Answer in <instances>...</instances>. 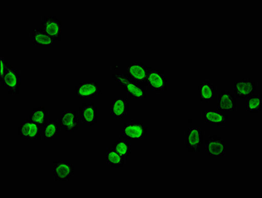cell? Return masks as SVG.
Wrapping results in <instances>:
<instances>
[{
    "label": "cell",
    "mask_w": 262,
    "mask_h": 198,
    "mask_svg": "<svg viewBox=\"0 0 262 198\" xmlns=\"http://www.w3.org/2000/svg\"><path fill=\"white\" fill-rule=\"evenodd\" d=\"M112 78L117 85L123 87L126 95L133 101L146 100L148 91L143 85L133 82L125 73H114Z\"/></svg>",
    "instance_id": "obj_1"
},
{
    "label": "cell",
    "mask_w": 262,
    "mask_h": 198,
    "mask_svg": "<svg viewBox=\"0 0 262 198\" xmlns=\"http://www.w3.org/2000/svg\"><path fill=\"white\" fill-rule=\"evenodd\" d=\"M121 135L130 142H142L148 136V128L142 122H126L121 128Z\"/></svg>",
    "instance_id": "obj_2"
},
{
    "label": "cell",
    "mask_w": 262,
    "mask_h": 198,
    "mask_svg": "<svg viewBox=\"0 0 262 198\" xmlns=\"http://www.w3.org/2000/svg\"><path fill=\"white\" fill-rule=\"evenodd\" d=\"M101 91L102 89L97 82L94 80H86L75 87L74 96L80 101L91 100L100 95Z\"/></svg>",
    "instance_id": "obj_3"
},
{
    "label": "cell",
    "mask_w": 262,
    "mask_h": 198,
    "mask_svg": "<svg viewBox=\"0 0 262 198\" xmlns=\"http://www.w3.org/2000/svg\"><path fill=\"white\" fill-rule=\"evenodd\" d=\"M42 30L54 41L59 40L63 36V23L56 15H49L42 22Z\"/></svg>",
    "instance_id": "obj_4"
},
{
    "label": "cell",
    "mask_w": 262,
    "mask_h": 198,
    "mask_svg": "<svg viewBox=\"0 0 262 198\" xmlns=\"http://www.w3.org/2000/svg\"><path fill=\"white\" fill-rule=\"evenodd\" d=\"M53 177L57 181H66L75 173L74 165L68 160H56L53 161Z\"/></svg>",
    "instance_id": "obj_5"
},
{
    "label": "cell",
    "mask_w": 262,
    "mask_h": 198,
    "mask_svg": "<svg viewBox=\"0 0 262 198\" xmlns=\"http://www.w3.org/2000/svg\"><path fill=\"white\" fill-rule=\"evenodd\" d=\"M151 68V67L141 62L128 64L125 69V73L133 82L144 85H146L147 75Z\"/></svg>",
    "instance_id": "obj_6"
},
{
    "label": "cell",
    "mask_w": 262,
    "mask_h": 198,
    "mask_svg": "<svg viewBox=\"0 0 262 198\" xmlns=\"http://www.w3.org/2000/svg\"><path fill=\"white\" fill-rule=\"evenodd\" d=\"M19 134L27 142H36L42 137V127L31 120H27L20 123Z\"/></svg>",
    "instance_id": "obj_7"
},
{
    "label": "cell",
    "mask_w": 262,
    "mask_h": 198,
    "mask_svg": "<svg viewBox=\"0 0 262 198\" xmlns=\"http://www.w3.org/2000/svg\"><path fill=\"white\" fill-rule=\"evenodd\" d=\"M146 85L156 92L164 91L168 89L169 80L162 71L151 68L147 75Z\"/></svg>",
    "instance_id": "obj_8"
},
{
    "label": "cell",
    "mask_w": 262,
    "mask_h": 198,
    "mask_svg": "<svg viewBox=\"0 0 262 198\" xmlns=\"http://www.w3.org/2000/svg\"><path fill=\"white\" fill-rule=\"evenodd\" d=\"M216 103V109L220 112L225 113H232L237 110V102L233 92L224 90L221 92L217 98Z\"/></svg>",
    "instance_id": "obj_9"
},
{
    "label": "cell",
    "mask_w": 262,
    "mask_h": 198,
    "mask_svg": "<svg viewBox=\"0 0 262 198\" xmlns=\"http://www.w3.org/2000/svg\"><path fill=\"white\" fill-rule=\"evenodd\" d=\"M227 146L222 138L210 136L206 140V153L211 158L220 159L227 153Z\"/></svg>",
    "instance_id": "obj_10"
},
{
    "label": "cell",
    "mask_w": 262,
    "mask_h": 198,
    "mask_svg": "<svg viewBox=\"0 0 262 198\" xmlns=\"http://www.w3.org/2000/svg\"><path fill=\"white\" fill-rule=\"evenodd\" d=\"M257 87L254 81L252 80H238L233 83L232 91L236 94L238 98L247 99L249 96L254 95Z\"/></svg>",
    "instance_id": "obj_11"
},
{
    "label": "cell",
    "mask_w": 262,
    "mask_h": 198,
    "mask_svg": "<svg viewBox=\"0 0 262 198\" xmlns=\"http://www.w3.org/2000/svg\"><path fill=\"white\" fill-rule=\"evenodd\" d=\"M58 123L67 133L75 132L79 127V116L77 112L73 110L64 111L58 118Z\"/></svg>",
    "instance_id": "obj_12"
},
{
    "label": "cell",
    "mask_w": 262,
    "mask_h": 198,
    "mask_svg": "<svg viewBox=\"0 0 262 198\" xmlns=\"http://www.w3.org/2000/svg\"><path fill=\"white\" fill-rule=\"evenodd\" d=\"M1 84L11 95H16L21 89V76L17 70L11 68L4 76Z\"/></svg>",
    "instance_id": "obj_13"
},
{
    "label": "cell",
    "mask_w": 262,
    "mask_h": 198,
    "mask_svg": "<svg viewBox=\"0 0 262 198\" xmlns=\"http://www.w3.org/2000/svg\"><path fill=\"white\" fill-rule=\"evenodd\" d=\"M186 147L193 153H199L202 144V132L201 128L191 127L185 133Z\"/></svg>",
    "instance_id": "obj_14"
},
{
    "label": "cell",
    "mask_w": 262,
    "mask_h": 198,
    "mask_svg": "<svg viewBox=\"0 0 262 198\" xmlns=\"http://www.w3.org/2000/svg\"><path fill=\"white\" fill-rule=\"evenodd\" d=\"M79 116L86 127H93L98 119V110L93 104H86L80 107Z\"/></svg>",
    "instance_id": "obj_15"
},
{
    "label": "cell",
    "mask_w": 262,
    "mask_h": 198,
    "mask_svg": "<svg viewBox=\"0 0 262 198\" xmlns=\"http://www.w3.org/2000/svg\"><path fill=\"white\" fill-rule=\"evenodd\" d=\"M110 112L114 118H124L128 112V102L124 95L117 94L112 99L110 105Z\"/></svg>",
    "instance_id": "obj_16"
},
{
    "label": "cell",
    "mask_w": 262,
    "mask_h": 198,
    "mask_svg": "<svg viewBox=\"0 0 262 198\" xmlns=\"http://www.w3.org/2000/svg\"><path fill=\"white\" fill-rule=\"evenodd\" d=\"M204 121L211 126L224 127L229 121V116L225 112L218 110H207L204 112Z\"/></svg>",
    "instance_id": "obj_17"
},
{
    "label": "cell",
    "mask_w": 262,
    "mask_h": 198,
    "mask_svg": "<svg viewBox=\"0 0 262 198\" xmlns=\"http://www.w3.org/2000/svg\"><path fill=\"white\" fill-rule=\"evenodd\" d=\"M32 41L38 48H51L56 41L48 36L38 27H33L31 33Z\"/></svg>",
    "instance_id": "obj_18"
},
{
    "label": "cell",
    "mask_w": 262,
    "mask_h": 198,
    "mask_svg": "<svg viewBox=\"0 0 262 198\" xmlns=\"http://www.w3.org/2000/svg\"><path fill=\"white\" fill-rule=\"evenodd\" d=\"M199 100L203 102H212L217 98V91L214 85L208 80H203L200 82L199 88Z\"/></svg>",
    "instance_id": "obj_19"
},
{
    "label": "cell",
    "mask_w": 262,
    "mask_h": 198,
    "mask_svg": "<svg viewBox=\"0 0 262 198\" xmlns=\"http://www.w3.org/2000/svg\"><path fill=\"white\" fill-rule=\"evenodd\" d=\"M59 124L56 120L48 121L42 128V137L45 140H54L58 137Z\"/></svg>",
    "instance_id": "obj_20"
},
{
    "label": "cell",
    "mask_w": 262,
    "mask_h": 198,
    "mask_svg": "<svg viewBox=\"0 0 262 198\" xmlns=\"http://www.w3.org/2000/svg\"><path fill=\"white\" fill-rule=\"evenodd\" d=\"M113 148L122 157L128 159L132 152V144L128 140L124 137H119L115 142Z\"/></svg>",
    "instance_id": "obj_21"
},
{
    "label": "cell",
    "mask_w": 262,
    "mask_h": 198,
    "mask_svg": "<svg viewBox=\"0 0 262 198\" xmlns=\"http://www.w3.org/2000/svg\"><path fill=\"white\" fill-rule=\"evenodd\" d=\"M104 160L107 165L116 168H120L125 164V159L122 157L113 147L105 149Z\"/></svg>",
    "instance_id": "obj_22"
},
{
    "label": "cell",
    "mask_w": 262,
    "mask_h": 198,
    "mask_svg": "<svg viewBox=\"0 0 262 198\" xmlns=\"http://www.w3.org/2000/svg\"><path fill=\"white\" fill-rule=\"evenodd\" d=\"M48 115L47 106H39L31 112L29 120L38 124L42 128L48 122Z\"/></svg>",
    "instance_id": "obj_23"
},
{
    "label": "cell",
    "mask_w": 262,
    "mask_h": 198,
    "mask_svg": "<svg viewBox=\"0 0 262 198\" xmlns=\"http://www.w3.org/2000/svg\"><path fill=\"white\" fill-rule=\"evenodd\" d=\"M247 107L248 112H260L262 109V98L260 95H252L247 98Z\"/></svg>",
    "instance_id": "obj_24"
},
{
    "label": "cell",
    "mask_w": 262,
    "mask_h": 198,
    "mask_svg": "<svg viewBox=\"0 0 262 198\" xmlns=\"http://www.w3.org/2000/svg\"><path fill=\"white\" fill-rule=\"evenodd\" d=\"M11 68V66L9 64L8 61L4 57L1 58V73H0V83L3 80L4 76Z\"/></svg>",
    "instance_id": "obj_25"
}]
</instances>
